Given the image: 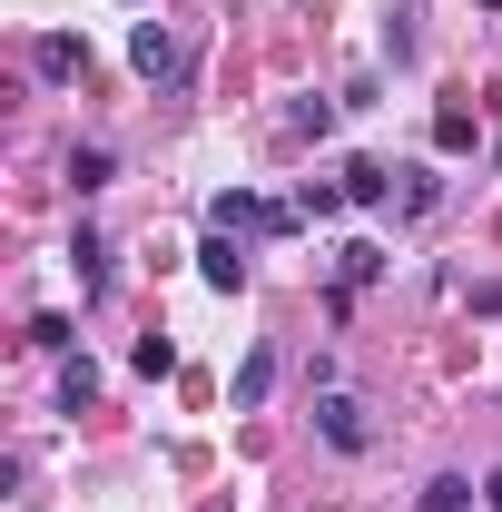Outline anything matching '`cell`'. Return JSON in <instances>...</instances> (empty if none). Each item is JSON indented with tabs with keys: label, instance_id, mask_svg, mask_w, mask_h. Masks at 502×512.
<instances>
[{
	"label": "cell",
	"instance_id": "cell-1",
	"mask_svg": "<svg viewBox=\"0 0 502 512\" xmlns=\"http://www.w3.org/2000/svg\"><path fill=\"white\" fill-rule=\"evenodd\" d=\"M128 60H138V79H178V69H188V50H178V30H168V20H138Z\"/></svg>",
	"mask_w": 502,
	"mask_h": 512
},
{
	"label": "cell",
	"instance_id": "cell-2",
	"mask_svg": "<svg viewBox=\"0 0 502 512\" xmlns=\"http://www.w3.org/2000/svg\"><path fill=\"white\" fill-rule=\"evenodd\" d=\"M315 434H325L335 453H365V444H375V434H365V404H355V394H325V404H315Z\"/></svg>",
	"mask_w": 502,
	"mask_h": 512
},
{
	"label": "cell",
	"instance_id": "cell-3",
	"mask_svg": "<svg viewBox=\"0 0 502 512\" xmlns=\"http://www.w3.org/2000/svg\"><path fill=\"white\" fill-rule=\"evenodd\" d=\"M197 276H207L217 296H237V286H247V256H237V237H227V227H217V237L197 247Z\"/></svg>",
	"mask_w": 502,
	"mask_h": 512
},
{
	"label": "cell",
	"instance_id": "cell-4",
	"mask_svg": "<svg viewBox=\"0 0 502 512\" xmlns=\"http://www.w3.org/2000/svg\"><path fill=\"white\" fill-rule=\"evenodd\" d=\"M30 60H40V79H79V69H89V50H79L69 30H50V40H40Z\"/></svg>",
	"mask_w": 502,
	"mask_h": 512
},
{
	"label": "cell",
	"instance_id": "cell-5",
	"mask_svg": "<svg viewBox=\"0 0 502 512\" xmlns=\"http://www.w3.org/2000/svg\"><path fill=\"white\" fill-rule=\"evenodd\" d=\"M345 197H355V207H384V197H394V178H384L375 158H355V168H345Z\"/></svg>",
	"mask_w": 502,
	"mask_h": 512
},
{
	"label": "cell",
	"instance_id": "cell-6",
	"mask_svg": "<svg viewBox=\"0 0 502 512\" xmlns=\"http://www.w3.org/2000/svg\"><path fill=\"white\" fill-rule=\"evenodd\" d=\"M266 384H276V355H247L237 365V404H266Z\"/></svg>",
	"mask_w": 502,
	"mask_h": 512
},
{
	"label": "cell",
	"instance_id": "cell-7",
	"mask_svg": "<svg viewBox=\"0 0 502 512\" xmlns=\"http://www.w3.org/2000/svg\"><path fill=\"white\" fill-rule=\"evenodd\" d=\"M69 256H79V286H109V247H99L89 227H79V247H69Z\"/></svg>",
	"mask_w": 502,
	"mask_h": 512
},
{
	"label": "cell",
	"instance_id": "cell-8",
	"mask_svg": "<svg viewBox=\"0 0 502 512\" xmlns=\"http://www.w3.org/2000/svg\"><path fill=\"white\" fill-rule=\"evenodd\" d=\"M89 394H99V365H89V355H79V365H69V375H60V404H69V414H79V404H89Z\"/></svg>",
	"mask_w": 502,
	"mask_h": 512
},
{
	"label": "cell",
	"instance_id": "cell-9",
	"mask_svg": "<svg viewBox=\"0 0 502 512\" xmlns=\"http://www.w3.org/2000/svg\"><path fill=\"white\" fill-rule=\"evenodd\" d=\"M473 503V483H453V473H443V483H424V512H463Z\"/></svg>",
	"mask_w": 502,
	"mask_h": 512
},
{
	"label": "cell",
	"instance_id": "cell-10",
	"mask_svg": "<svg viewBox=\"0 0 502 512\" xmlns=\"http://www.w3.org/2000/svg\"><path fill=\"white\" fill-rule=\"evenodd\" d=\"M483 493H493V512H502V473H493V483H483Z\"/></svg>",
	"mask_w": 502,
	"mask_h": 512
}]
</instances>
